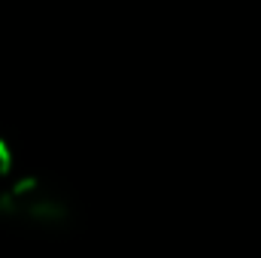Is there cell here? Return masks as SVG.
<instances>
[{"instance_id": "obj_1", "label": "cell", "mask_w": 261, "mask_h": 258, "mask_svg": "<svg viewBox=\"0 0 261 258\" xmlns=\"http://www.w3.org/2000/svg\"><path fill=\"white\" fill-rule=\"evenodd\" d=\"M9 173H12V149L0 140V186L9 179Z\"/></svg>"}]
</instances>
